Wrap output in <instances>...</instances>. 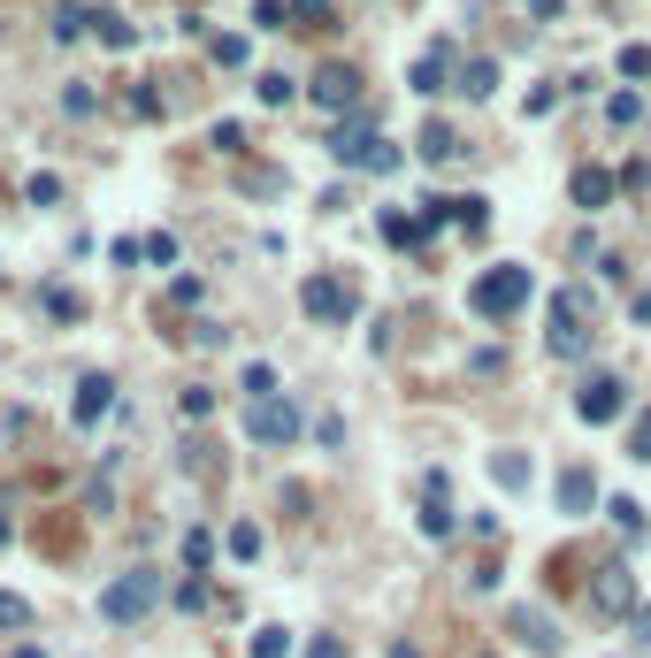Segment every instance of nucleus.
I'll use <instances>...</instances> for the list:
<instances>
[{
    "instance_id": "obj_1",
    "label": "nucleus",
    "mask_w": 651,
    "mask_h": 658,
    "mask_svg": "<svg viewBox=\"0 0 651 658\" xmlns=\"http://www.w3.org/2000/svg\"><path fill=\"white\" fill-rule=\"evenodd\" d=\"M544 345H552V360H590L598 329H590V291H583V283H568V291L552 299V329H544Z\"/></svg>"
},
{
    "instance_id": "obj_2",
    "label": "nucleus",
    "mask_w": 651,
    "mask_h": 658,
    "mask_svg": "<svg viewBox=\"0 0 651 658\" xmlns=\"http://www.w3.org/2000/svg\"><path fill=\"white\" fill-rule=\"evenodd\" d=\"M161 605V575L154 567H130V575H116L108 590H100V620L108 628H130V620H146Z\"/></svg>"
},
{
    "instance_id": "obj_3",
    "label": "nucleus",
    "mask_w": 651,
    "mask_h": 658,
    "mask_svg": "<svg viewBox=\"0 0 651 658\" xmlns=\"http://www.w3.org/2000/svg\"><path fill=\"white\" fill-rule=\"evenodd\" d=\"M467 307H475L483 322H506V315H521V307H529V268H514V261L483 268V276H475V291H467Z\"/></svg>"
},
{
    "instance_id": "obj_4",
    "label": "nucleus",
    "mask_w": 651,
    "mask_h": 658,
    "mask_svg": "<svg viewBox=\"0 0 651 658\" xmlns=\"http://www.w3.org/2000/svg\"><path fill=\"white\" fill-rule=\"evenodd\" d=\"M329 153H337L345 169H376V177L398 169V146H391L376 123H337V131H329Z\"/></svg>"
},
{
    "instance_id": "obj_5",
    "label": "nucleus",
    "mask_w": 651,
    "mask_h": 658,
    "mask_svg": "<svg viewBox=\"0 0 651 658\" xmlns=\"http://www.w3.org/2000/svg\"><path fill=\"white\" fill-rule=\"evenodd\" d=\"M246 437L268 445V452H292V445H299V406H292V398H260V406H246Z\"/></svg>"
},
{
    "instance_id": "obj_6",
    "label": "nucleus",
    "mask_w": 651,
    "mask_h": 658,
    "mask_svg": "<svg viewBox=\"0 0 651 658\" xmlns=\"http://www.w3.org/2000/svg\"><path fill=\"white\" fill-rule=\"evenodd\" d=\"M299 307H307L315 322H337V329H345L361 299H353V283H345V276H307V283H299Z\"/></svg>"
},
{
    "instance_id": "obj_7",
    "label": "nucleus",
    "mask_w": 651,
    "mask_h": 658,
    "mask_svg": "<svg viewBox=\"0 0 651 658\" xmlns=\"http://www.w3.org/2000/svg\"><path fill=\"white\" fill-rule=\"evenodd\" d=\"M621 406H629V391H621L613 376H590L583 391H575V413H583L590 429H605V421H621Z\"/></svg>"
},
{
    "instance_id": "obj_8",
    "label": "nucleus",
    "mask_w": 651,
    "mask_h": 658,
    "mask_svg": "<svg viewBox=\"0 0 651 658\" xmlns=\"http://www.w3.org/2000/svg\"><path fill=\"white\" fill-rule=\"evenodd\" d=\"M108 413H116V376H85L77 398H69V421H77V429H100Z\"/></svg>"
},
{
    "instance_id": "obj_9",
    "label": "nucleus",
    "mask_w": 651,
    "mask_h": 658,
    "mask_svg": "<svg viewBox=\"0 0 651 658\" xmlns=\"http://www.w3.org/2000/svg\"><path fill=\"white\" fill-rule=\"evenodd\" d=\"M353 100H361V77H353V69H345V62L315 69V108H329V116H345Z\"/></svg>"
},
{
    "instance_id": "obj_10",
    "label": "nucleus",
    "mask_w": 651,
    "mask_h": 658,
    "mask_svg": "<svg viewBox=\"0 0 651 658\" xmlns=\"http://www.w3.org/2000/svg\"><path fill=\"white\" fill-rule=\"evenodd\" d=\"M598 506V475L590 467H560V514H590Z\"/></svg>"
},
{
    "instance_id": "obj_11",
    "label": "nucleus",
    "mask_w": 651,
    "mask_h": 658,
    "mask_svg": "<svg viewBox=\"0 0 651 658\" xmlns=\"http://www.w3.org/2000/svg\"><path fill=\"white\" fill-rule=\"evenodd\" d=\"M445 84H453V47L437 39V47L414 62V92H445Z\"/></svg>"
},
{
    "instance_id": "obj_12",
    "label": "nucleus",
    "mask_w": 651,
    "mask_h": 658,
    "mask_svg": "<svg viewBox=\"0 0 651 658\" xmlns=\"http://www.w3.org/2000/svg\"><path fill=\"white\" fill-rule=\"evenodd\" d=\"M605 199H613V177H605V169H575V207H583V215H598Z\"/></svg>"
},
{
    "instance_id": "obj_13",
    "label": "nucleus",
    "mask_w": 651,
    "mask_h": 658,
    "mask_svg": "<svg viewBox=\"0 0 651 658\" xmlns=\"http://www.w3.org/2000/svg\"><path fill=\"white\" fill-rule=\"evenodd\" d=\"M460 92H467V100H491V92H499V62H491V54H475V62L460 69Z\"/></svg>"
},
{
    "instance_id": "obj_14",
    "label": "nucleus",
    "mask_w": 651,
    "mask_h": 658,
    "mask_svg": "<svg viewBox=\"0 0 651 658\" xmlns=\"http://www.w3.org/2000/svg\"><path fill=\"white\" fill-rule=\"evenodd\" d=\"M598 605H605V612H629V605H637V582H629L621 567H605V575H598Z\"/></svg>"
},
{
    "instance_id": "obj_15",
    "label": "nucleus",
    "mask_w": 651,
    "mask_h": 658,
    "mask_svg": "<svg viewBox=\"0 0 651 658\" xmlns=\"http://www.w3.org/2000/svg\"><path fill=\"white\" fill-rule=\"evenodd\" d=\"M514 636L529 644V651H552V644H560V636H552V620H544V612H529V605L514 612Z\"/></svg>"
},
{
    "instance_id": "obj_16",
    "label": "nucleus",
    "mask_w": 651,
    "mask_h": 658,
    "mask_svg": "<svg viewBox=\"0 0 651 658\" xmlns=\"http://www.w3.org/2000/svg\"><path fill=\"white\" fill-rule=\"evenodd\" d=\"M100 8H77V0H55V39H85Z\"/></svg>"
},
{
    "instance_id": "obj_17",
    "label": "nucleus",
    "mask_w": 651,
    "mask_h": 658,
    "mask_svg": "<svg viewBox=\"0 0 651 658\" xmlns=\"http://www.w3.org/2000/svg\"><path fill=\"white\" fill-rule=\"evenodd\" d=\"M491 475L499 490H529V452H491Z\"/></svg>"
},
{
    "instance_id": "obj_18",
    "label": "nucleus",
    "mask_w": 651,
    "mask_h": 658,
    "mask_svg": "<svg viewBox=\"0 0 651 658\" xmlns=\"http://www.w3.org/2000/svg\"><path fill=\"white\" fill-rule=\"evenodd\" d=\"M453 153H460L453 123H422V161H453Z\"/></svg>"
},
{
    "instance_id": "obj_19",
    "label": "nucleus",
    "mask_w": 651,
    "mask_h": 658,
    "mask_svg": "<svg viewBox=\"0 0 651 658\" xmlns=\"http://www.w3.org/2000/svg\"><path fill=\"white\" fill-rule=\"evenodd\" d=\"M605 521H613L629 544H637V536H644V506H637V498H613V506H605Z\"/></svg>"
},
{
    "instance_id": "obj_20",
    "label": "nucleus",
    "mask_w": 651,
    "mask_h": 658,
    "mask_svg": "<svg viewBox=\"0 0 651 658\" xmlns=\"http://www.w3.org/2000/svg\"><path fill=\"white\" fill-rule=\"evenodd\" d=\"M605 123H613V131L644 123V100H637V92H613V100H605Z\"/></svg>"
},
{
    "instance_id": "obj_21",
    "label": "nucleus",
    "mask_w": 651,
    "mask_h": 658,
    "mask_svg": "<svg viewBox=\"0 0 651 658\" xmlns=\"http://www.w3.org/2000/svg\"><path fill=\"white\" fill-rule=\"evenodd\" d=\"M92 31H100V47H130V39H138V31H130L116 8H100V16H92Z\"/></svg>"
},
{
    "instance_id": "obj_22",
    "label": "nucleus",
    "mask_w": 651,
    "mask_h": 658,
    "mask_svg": "<svg viewBox=\"0 0 651 658\" xmlns=\"http://www.w3.org/2000/svg\"><path fill=\"white\" fill-rule=\"evenodd\" d=\"M207 54H215V62H223V69H246V39H238V31H223V39H215Z\"/></svg>"
},
{
    "instance_id": "obj_23",
    "label": "nucleus",
    "mask_w": 651,
    "mask_h": 658,
    "mask_svg": "<svg viewBox=\"0 0 651 658\" xmlns=\"http://www.w3.org/2000/svg\"><path fill=\"white\" fill-rule=\"evenodd\" d=\"M453 222L460 230H483L491 222V199H453Z\"/></svg>"
},
{
    "instance_id": "obj_24",
    "label": "nucleus",
    "mask_w": 651,
    "mask_h": 658,
    "mask_svg": "<svg viewBox=\"0 0 651 658\" xmlns=\"http://www.w3.org/2000/svg\"><path fill=\"white\" fill-rule=\"evenodd\" d=\"M230 559H260V528H254V521L230 528Z\"/></svg>"
},
{
    "instance_id": "obj_25",
    "label": "nucleus",
    "mask_w": 651,
    "mask_h": 658,
    "mask_svg": "<svg viewBox=\"0 0 651 658\" xmlns=\"http://www.w3.org/2000/svg\"><path fill=\"white\" fill-rule=\"evenodd\" d=\"M207 559H215V536H207V528H193V536H185V567H207Z\"/></svg>"
},
{
    "instance_id": "obj_26",
    "label": "nucleus",
    "mask_w": 651,
    "mask_h": 658,
    "mask_svg": "<svg viewBox=\"0 0 651 658\" xmlns=\"http://www.w3.org/2000/svg\"><path fill=\"white\" fill-rule=\"evenodd\" d=\"M292 651V636L284 628H254V658H284Z\"/></svg>"
},
{
    "instance_id": "obj_27",
    "label": "nucleus",
    "mask_w": 651,
    "mask_h": 658,
    "mask_svg": "<svg viewBox=\"0 0 651 658\" xmlns=\"http://www.w3.org/2000/svg\"><path fill=\"white\" fill-rule=\"evenodd\" d=\"M254 92L268 100V108H284V100H292V77H284V69H268V77H260Z\"/></svg>"
},
{
    "instance_id": "obj_28",
    "label": "nucleus",
    "mask_w": 651,
    "mask_h": 658,
    "mask_svg": "<svg viewBox=\"0 0 651 658\" xmlns=\"http://www.w3.org/2000/svg\"><path fill=\"white\" fill-rule=\"evenodd\" d=\"M246 398H254V406H260V398H276V368H260V360H254V368H246Z\"/></svg>"
},
{
    "instance_id": "obj_29",
    "label": "nucleus",
    "mask_w": 651,
    "mask_h": 658,
    "mask_svg": "<svg viewBox=\"0 0 651 658\" xmlns=\"http://www.w3.org/2000/svg\"><path fill=\"white\" fill-rule=\"evenodd\" d=\"M384 238H391V246H422V222H406V215H384Z\"/></svg>"
},
{
    "instance_id": "obj_30",
    "label": "nucleus",
    "mask_w": 651,
    "mask_h": 658,
    "mask_svg": "<svg viewBox=\"0 0 651 658\" xmlns=\"http://www.w3.org/2000/svg\"><path fill=\"white\" fill-rule=\"evenodd\" d=\"M284 16H292L284 0H254V31H284Z\"/></svg>"
},
{
    "instance_id": "obj_31",
    "label": "nucleus",
    "mask_w": 651,
    "mask_h": 658,
    "mask_svg": "<svg viewBox=\"0 0 651 658\" xmlns=\"http://www.w3.org/2000/svg\"><path fill=\"white\" fill-rule=\"evenodd\" d=\"M55 199H62V177H55V169H39V177H31V207H55Z\"/></svg>"
},
{
    "instance_id": "obj_32",
    "label": "nucleus",
    "mask_w": 651,
    "mask_h": 658,
    "mask_svg": "<svg viewBox=\"0 0 651 658\" xmlns=\"http://www.w3.org/2000/svg\"><path fill=\"white\" fill-rule=\"evenodd\" d=\"M47 315H55V322H77L85 307H77V291H62V283H55V291H47Z\"/></svg>"
},
{
    "instance_id": "obj_33",
    "label": "nucleus",
    "mask_w": 651,
    "mask_h": 658,
    "mask_svg": "<svg viewBox=\"0 0 651 658\" xmlns=\"http://www.w3.org/2000/svg\"><path fill=\"white\" fill-rule=\"evenodd\" d=\"M0 628H31V605H23V597H8V590H0Z\"/></svg>"
},
{
    "instance_id": "obj_34",
    "label": "nucleus",
    "mask_w": 651,
    "mask_h": 658,
    "mask_svg": "<svg viewBox=\"0 0 651 658\" xmlns=\"http://www.w3.org/2000/svg\"><path fill=\"white\" fill-rule=\"evenodd\" d=\"M146 261L169 268V261H177V238H169V230H154V238H146Z\"/></svg>"
},
{
    "instance_id": "obj_35",
    "label": "nucleus",
    "mask_w": 651,
    "mask_h": 658,
    "mask_svg": "<svg viewBox=\"0 0 651 658\" xmlns=\"http://www.w3.org/2000/svg\"><path fill=\"white\" fill-rule=\"evenodd\" d=\"M292 16H299L307 31H323V23H329V0H292Z\"/></svg>"
},
{
    "instance_id": "obj_36",
    "label": "nucleus",
    "mask_w": 651,
    "mask_h": 658,
    "mask_svg": "<svg viewBox=\"0 0 651 658\" xmlns=\"http://www.w3.org/2000/svg\"><path fill=\"white\" fill-rule=\"evenodd\" d=\"M629 452H637V460H651V406L637 413V429H629Z\"/></svg>"
},
{
    "instance_id": "obj_37",
    "label": "nucleus",
    "mask_w": 651,
    "mask_h": 658,
    "mask_svg": "<svg viewBox=\"0 0 651 658\" xmlns=\"http://www.w3.org/2000/svg\"><path fill=\"white\" fill-rule=\"evenodd\" d=\"M621 77H651V47H621Z\"/></svg>"
},
{
    "instance_id": "obj_38",
    "label": "nucleus",
    "mask_w": 651,
    "mask_h": 658,
    "mask_svg": "<svg viewBox=\"0 0 651 658\" xmlns=\"http://www.w3.org/2000/svg\"><path fill=\"white\" fill-rule=\"evenodd\" d=\"M207 413H215V391H199V383H193V391H185V421H207Z\"/></svg>"
},
{
    "instance_id": "obj_39",
    "label": "nucleus",
    "mask_w": 651,
    "mask_h": 658,
    "mask_svg": "<svg viewBox=\"0 0 651 658\" xmlns=\"http://www.w3.org/2000/svg\"><path fill=\"white\" fill-rule=\"evenodd\" d=\"M62 108H69V116H92L100 100H92V84H69V92H62Z\"/></svg>"
},
{
    "instance_id": "obj_40",
    "label": "nucleus",
    "mask_w": 651,
    "mask_h": 658,
    "mask_svg": "<svg viewBox=\"0 0 651 658\" xmlns=\"http://www.w3.org/2000/svg\"><path fill=\"white\" fill-rule=\"evenodd\" d=\"M307 658H345V644H337V636H315V644H307Z\"/></svg>"
},
{
    "instance_id": "obj_41",
    "label": "nucleus",
    "mask_w": 651,
    "mask_h": 658,
    "mask_svg": "<svg viewBox=\"0 0 651 658\" xmlns=\"http://www.w3.org/2000/svg\"><path fill=\"white\" fill-rule=\"evenodd\" d=\"M8 658H47V644H16V651H8Z\"/></svg>"
},
{
    "instance_id": "obj_42",
    "label": "nucleus",
    "mask_w": 651,
    "mask_h": 658,
    "mask_svg": "<svg viewBox=\"0 0 651 658\" xmlns=\"http://www.w3.org/2000/svg\"><path fill=\"white\" fill-rule=\"evenodd\" d=\"M529 8H536V16H560V0H529Z\"/></svg>"
},
{
    "instance_id": "obj_43",
    "label": "nucleus",
    "mask_w": 651,
    "mask_h": 658,
    "mask_svg": "<svg viewBox=\"0 0 651 658\" xmlns=\"http://www.w3.org/2000/svg\"><path fill=\"white\" fill-rule=\"evenodd\" d=\"M391 658H422V651H414V644H391Z\"/></svg>"
}]
</instances>
